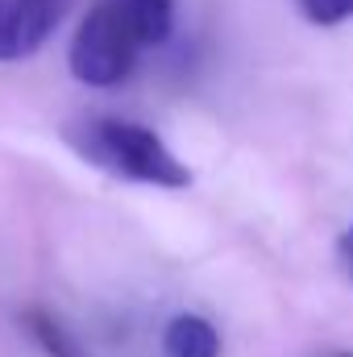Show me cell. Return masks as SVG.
Listing matches in <instances>:
<instances>
[{"mask_svg": "<svg viewBox=\"0 0 353 357\" xmlns=\"http://www.w3.org/2000/svg\"><path fill=\"white\" fill-rule=\"evenodd\" d=\"M337 357H353V354H337Z\"/></svg>", "mask_w": 353, "mask_h": 357, "instance_id": "cell-9", "label": "cell"}, {"mask_svg": "<svg viewBox=\"0 0 353 357\" xmlns=\"http://www.w3.org/2000/svg\"><path fill=\"white\" fill-rule=\"evenodd\" d=\"M337 258H341V266H345V274L353 278V220L341 229V237H337Z\"/></svg>", "mask_w": 353, "mask_h": 357, "instance_id": "cell-8", "label": "cell"}, {"mask_svg": "<svg viewBox=\"0 0 353 357\" xmlns=\"http://www.w3.org/2000/svg\"><path fill=\"white\" fill-rule=\"evenodd\" d=\"M121 13L129 17V25L137 29V38L150 46H163L175 29V0H117Z\"/></svg>", "mask_w": 353, "mask_h": 357, "instance_id": "cell-6", "label": "cell"}, {"mask_svg": "<svg viewBox=\"0 0 353 357\" xmlns=\"http://www.w3.org/2000/svg\"><path fill=\"white\" fill-rule=\"evenodd\" d=\"M220 328L200 312H179L163 328V357H220Z\"/></svg>", "mask_w": 353, "mask_h": 357, "instance_id": "cell-4", "label": "cell"}, {"mask_svg": "<svg viewBox=\"0 0 353 357\" xmlns=\"http://www.w3.org/2000/svg\"><path fill=\"white\" fill-rule=\"evenodd\" d=\"M295 8L308 25H320V29L353 21V0H295Z\"/></svg>", "mask_w": 353, "mask_h": 357, "instance_id": "cell-7", "label": "cell"}, {"mask_svg": "<svg viewBox=\"0 0 353 357\" xmlns=\"http://www.w3.org/2000/svg\"><path fill=\"white\" fill-rule=\"evenodd\" d=\"M142 50H146V42L137 38V29L121 13V4L117 0H100L80 21V29L71 38L67 67L88 88H117V84H125L133 75Z\"/></svg>", "mask_w": 353, "mask_h": 357, "instance_id": "cell-2", "label": "cell"}, {"mask_svg": "<svg viewBox=\"0 0 353 357\" xmlns=\"http://www.w3.org/2000/svg\"><path fill=\"white\" fill-rule=\"evenodd\" d=\"M21 320H25V333L33 337V345L46 357H88L84 345L75 341V333H71L54 312H46V307H25Z\"/></svg>", "mask_w": 353, "mask_h": 357, "instance_id": "cell-5", "label": "cell"}, {"mask_svg": "<svg viewBox=\"0 0 353 357\" xmlns=\"http://www.w3.org/2000/svg\"><path fill=\"white\" fill-rule=\"evenodd\" d=\"M75 0H0V63L33 59Z\"/></svg>", "mask_w": 353, "mask_h": 357, "instance_id": "cell-3", "label": "cell"}, {"mask_svg": "<svg viewBox=\"0 0 353 357\" xmlns=\"http://www.w3.org/2000/svg\"><path fill=\"white\" fill-rule=\"evenodd\" d=\"M63 142L88 167L112 178H125V183L163 187V191H187L195 183L187 162L150 125H137V121H125V116L71 121V125H63Z\"/></svg>", "mask_w": 353, "mask_h": 357, "instance_id": "cell-1", "label": "cell"}]
</instances>
